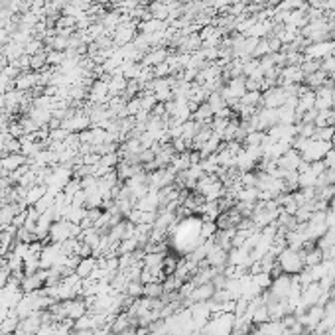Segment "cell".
<instances>
[{
  "instance_id": "1",
  "label": "cell",
  "mask_w": 335,
  "mask_h": 335,
  "mask_svg": "<svg viewBox=\"0 0 335 335\" xmlns=\"http://www.w3.org/2000/svg\"><path fill=\"white\" fill-rule=\"evenodd\" d=\"M276 260L280 262L282 270L286 272V274H290V276L300 274V272L306 268V264H304V255H302L300 250L290 248V246H286L282 253L276 257Z\"/></svg>"
},
{
  "instance_id": "2",
  "label": "cell",
  "mask_w": 335,
  "mask_h": 335,
  "mask_svg": "<svg viewBox=\"0 0 335 335\" xmlns=\"http://www.w3.org/2000/svg\"><path fill=\"white\" fill-rule=\"evenodd\" d=\"M97 268V260L93 257H85L81 258L77 262V266H75V274H77L81 280H87L91 276V272Z\"/></svg>"
},
{
  "instance_id": "3",
  "label": "cell",
  "mask_w": 335,
  "mask_h": 335,
  "mask_svg": "<svg viewBox=\"0 0 335 335\" xmlns=\"http://www.w3.org/2000/svg\"><path fill=\"white\" fill-rule=\"evenodd\" d=\"M164 294V286L162 282H146L144 284V288H142V296L144 298H160Z\"/></svg>"
},
{
  "instance_id": "4",
  "label": "cell",
  "mask_w": 335,
  "mask_h": 335,
  "mask_svg": "<svg viewBox=\"0 0 335 335\" xmlns=\"http://www.w3.org/2000/svg\"><path fill=\"white\" fill-rule=\"evenodd\" d=\"M323 164H325V168H331V170H335V146H331V148H329V152L325 154V158H323Z\"/></svg>"
},
{
  "instance_id": "5",
  "label": "cell",
  "mask_w": 335,
  "mask_h": 335,
  "mask_svg": "<svg viewBox=\"0 0 335 335\" xmlns=\"http://www.w3.org/2000/svg\"><path fill=\"white\" fill-rule=\"evenodd\" d=\"M329 276H331V278L335 280V258H331V260H329Z\"/></svg>"
},
{
  "instance_id": "6",
  "label": "cell",
  "mask_w": 335,
  "mask_h": 335,
  "mask_svg": "<svg viewBox=\"0 0 335 335\" xmlns=\"http://www.w3.org/2000/svg\"><path fill=\"white\" fill-rule=\"evenodd\" d=\"M329 300H335V284L331 286V290H329Z\"/></svg>"
}]
</instances>
